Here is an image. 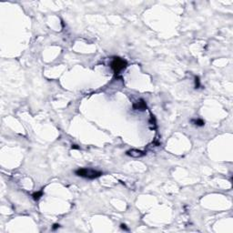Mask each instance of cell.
I'll use <instances>...</instances> for the list:
<instances>
[{"instance_id":"cell-8","label":"cell","mask_w":233,"mask_h":233,"mask_svg":"<svg viewBox=\"0 0 233 233\" xmlns=\"http://www.w3.org/2000/svg\"><path fill=\"white\" fill-rule=\"evenodd\" d=\"M59 227H60V225H59V224H54V225H53V227H52V229H53V230H56V229H57Z\"/></svg>"},{"instance_id":"cell-7","label":"cell","mask_w":233,"mask_h":233,"mask_svg":"<svg viewBox=\"0 0 233 233\" xmlns=\"http://www.w3.org/2000/svg\"><path fill=\"white\" fill-rule=\"evenodd\" d=\"M200 88V79H199V76H195V89H198Z\"/></svg>"},{"instance_id":"cell-4","label":"cell","mask_w":233,"mask_h":233,"mask_svg":"<svg viewBox=\"0 0 233 233\" xmlns=\"http://www.w3.org/2000/svg\"><path fill=\"white\" fill-rule=\"evenodd\" d=\"M133 109H135V110H139V111L147 110L148 109L147 103H146V101H145L144 99H139L137 102H135L134 104H133Z\"/></svg>"},{"instance_id":"cell-10","label":"cell","mask_w":233,"mask_h":233,"mask_svg":"<svg viewBox=\"0 0 233 233\" xmlns=\"http://www.w3.org/2000/svg\"><path fill=\"white\" fill-rule=\"evenodd\" d=\"M71 149H79V147L77 146V145L74 144V145H72V147H71Z\"/></svg>"},{"instance_id":"cell-9","label":"cell","mask_w":233,"mask_h":233,"mask_svg":"<svg viewBox=\"0 0 233 233\" xmlns=\"http://www.w3.org/2000/svg\"><path fill=\"white\" fill-rule=\"evenodd\" d=\"M120 228H121L122 229H124V230H129V229L127 228L126 224H121V225H120Z\"/></svg>"},{"instance_id":"cell-6","label":"cell","mask_w":233,"mask_h":233,"mask_svg":"<svg viewBox=\"0 0 233 233\" xmlns=\"http://www.w3.org/2000/svg\"><path fill=\"white\" fill-rule=\"evenodd\" d=\"M43 196V190L41 189V190H39V191H37V192H35V193H33V195H32V198H33V199L34 200H39V199H41V197Z\"/></svg>"},{"instance_id":"cell-2","label":"cell","mask_w":233,"mask_h":233,"mask_svg":"<svg viewBox=\"0 0 233 233\" xmlns=\"http://www.w3.org/2000/svg\"><path fill=\"white\" fill-rule=\"evenodd\" d=\"M127 66H128L127 60H125V59H123V58H121V57H119V56L113 58L112 62L110 63L111 69H112V70L114 71L115 74H116V75L119 74L122 70H124Z\"/></svg>"},{"instance_id":"cell-5","label":"cell","mask_w":233,"mask_h":233,"mask_svg":"<svg viewBox=\"0 0 233 233\" xmlns=\"http://www.w3.org/2000/svg\"><path fill=\"white\" fill-rule=\"evenodd\" d=\"M191 122H192L194 125H196V126H198V127H203V126L205 125V121L203 120V119H192Z\"/></svg>"},{"instance_id":"cell-1","label":"cell","mask_w":233,"mask_h":233,"mask_svg":"<svg viewBox=\"0 0 233 233\" xmlns=\"http://www.w3.org/2000/svg\"><path fill=\"white\" fill-rule=\"evenodd\" d=\"M75 174L76 176H79V177L85 178V179H95L102 176L103 172L93 169H89V168H82V169H79L75 170Z\"/></svg>"},{"instance_id":"cell-3","label":"cell","mask_w":233,"mask_h":233,"mask_svg":"<svg viewBox=\"0 0 233 233\" xmlns=\"http://www.w3.org/2000/svg\"><path fill=\"white\" fill-rule=\"evenodd\" d=\"M147 152L146 151H142V150H139V149H129L126 152L127 156H129L131 158H134V159H139V158H142L144 156H146Z\"/></svg>"}]
</instances>
